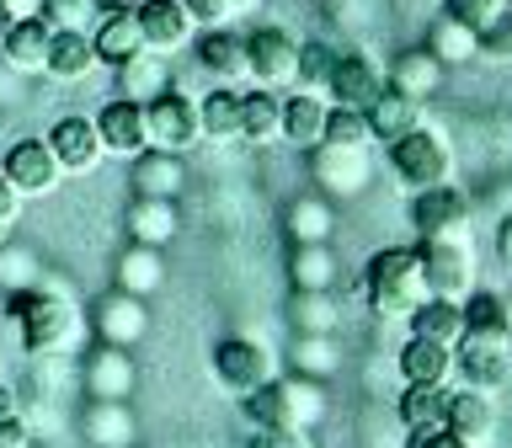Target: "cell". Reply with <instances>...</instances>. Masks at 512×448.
Returning <instances> with one entry per match:
<instances>
[{
  "instance_id": "8d00e7d4",
  "label": "cell",
  "mask_w": 512,
  "mask_h": 448,
  "mask_svg": "<svg viewBox=\"0 0 512 448\" xmlns=\"http://www.w3.org/2000/svg\"><path fill=\"white\" fill-rule=\"evenodd\" d=\"M160 278H166V267H160V246H128L123 262H118V288L123 294H155Z\"/></svg>"
},
{
  "instance_id": "ffe728a7",
  "label": "cell",
  "mask_w": 512,
  "mask_h": 448,
  "mask_svg": "<svg viewBox=\"0 0 512 448\" xmlns=\"http://www.w3.org/2000/svg\"><path fill=\"white\" fill-rule=\"evenodd\" d=\"M86 390L91 400H128L134 395V358H128V347H112L102 342L86 358Z\"/></svg>"
},
{
  "instance_id": "277c9868",
  "label": "cell",
  "mask_w": 512,
  "mask_h": 448,
  "mask_svg": "<svg viewBox=\"0 0 512 448\" xmlns=\"http://www.w3.org/2000/svg\"><path fill=\"white\" fill-rule=\"evenodd\" d=\"M422 272H427V294L432 299H448V304H464L475 294V235H443V240H422Z\"/></svg>"
},
{
  "instance_id": "d6986e66",
  "label": "cell",
  "mask_w": 512,
  "mask_h": 448,
  "mask_svg": "<svg viewBox=\"0 0 512 448\" xmlns=\"http://www.w3.org/2000/svg\"><path fill=\"white\" fill-rule=\"evenodd\" d=\"M91 48H96V64H112V70L128 59H139V54H150L134 11H102V22L91 27Z\"/></svg>"
},
{
  "instance_id": "680465c9",
  "label": "cell",
  "mask_w": 512,
  "mask_h": 448,
  "mask_svg": "<svg viewBox=\"0 0 512 448\" xmlns=\"http://www.w3.org/2000/svg\"><path fill=\"white\" fill-rule=\"evenodd\" d=\"M11 22H16V16H11L6 6H0V38H6V27H11Z\"/></svg>"
},
{
  "instance_id": "c3c4849f",
  "label": "cell",
  "mask_w": 512,
  "mask_h": 448,
  "mask_svg": "<svg viewBox=\"0 0 512 448\" xmlns=\"http://www.w3.org/2000/svg\"><path fill=\"white\" fill-rule=\"evenodd\" d=\"M32 278H38V267H32V256H27V251L0 256V283H6V288H16V294H27Z\"/></svg>"
},
{
  "instance_id": "e0dca14e",
  "label": "cell",
  "mask_w": 512,
  "mask_h": 448,
  "mask_svg": "<svg viewBox=\"0 0 512 448\" xmlns=\"http://www.w3.org/2000/svg\"><path fill=\"white\" fill-rule=\"evenodd\" d=\"M48 150L59 155L64 171H96V160H102V134H96V118H80V112H70V118H59L54 128H48Z\"/></svg>"
},
{
  "instance_id": "f5cc1de1",
  "label": "cell",
  "mask_w": 512,
  "mask_h": 448,
  "mask_svg": "<svg viewBox=\"0 0 512 448\" xmlns=\"http://www.w3.org/2000/svg\"><path fill=\"white\" fill-rule=\"evenodd\" d=\"M0 448H32V427L22 416H0Z\"/></svg>"
},
{
  "instance_id": "9c48e42d",
  "label": "cell",
  "mask_w": 512,
  "mask_h": 448,
  "mask_svg": "<svg viewBox=\"0 0 512 448\" xmlns=\"http://www.w3.org/2000/svg\"><path fill=\"white\" fill-rule=\"evenodd\" d=\"M0 176L16 187V198H48V192H59L64 166H59V155L48 150V139H22L6 150V160H0Z\"/></svg>"
},
{
  "instance_id": "d4e9b609",
  "label": "cell",
  "mask_w": 512,
  "mask_h": 448,
  "mask_svg": "<svg viewBox=\"0 0 512 448\" xmlns=\"http://www.w3.org/2000/svg\"><path fill=\"white\" fill-rule=\"evenodd\" d=\"M400 379L406 384H448L454 379V347L411 336V342L400 347Z\"/></svg>"
},
{
  "instance_id": "52a82bcc",
  "label": "cell",
  "mask_w": 512,
  "mask_h": 448,
  "mask_svg": "<svg viewBox=\"0 0 512 448\" xmlns=\"http://www.w3.org/2000/svg\"><path fill=\"white\" fill-rule=\"evenodd\" d=\"M246 75L262 91L294 86V75H299V38L288 27H256L246 38Z\"/></svg>"
},
{
  "instance_id": "9f6ffc18",
  "label": "cell",
  "mask_w": 512,
  "mask_h": 448,
  "mask_svg": "<svg viewBox=\"0 0 512 448\" xmlns=\"http://www.w3.org/2000/svg\"><path fill=\"white\" fill-rule=\"evenodd\" d=\"M496 251H502V262H512V219H502V230H496Z\"/></svg>"
},
{
  "instance_id": "484cf974",
  "label": "cell",
  "mask_w": 512,
  "mask_h": 448,
  "mask_svg": "<svg viewBox=\"0 0 512 448\" xmlns=\"http://www.w3.org/2000/svg\"><path fill=\"white\" fill-rule=\"evenodd\" d=\"M390 86L400 96H411V102H427V96L443 86V64L432 59L427 48H406V54L390 64Z\"/></svg>"
},
{
  "instance_id": "f1b7e54d",
  "label": "cell",
  "mask_w": 512,
  "mask_h": 448,
  "mask_svg": "<svg viewBox=\"0 0 512 448\" xmlns=\"http://www.w3.org/2000/svg\"><path fill=\"white\" fill-rule=\"evenodd\" d=\"M240 139L246 144H278L283 139V102L272 91L240 96Z\"/></svg>"
},
{
  "instance_id": "db71d44e",
  "label": "cell",
  "mask_w": 512,
  "mask_h": 448,
  "mask_svg": "<svg viewBox=\"0 0 512 448\" xmlns=\"http://www.w3.org/2000/svg\"><path fill=\"white\" fill-rule=\"evenodd\" d=\"M406 448H470L464 438H454L448 427H438V432H411V443Z\"/></svg>"
},
{
  "instance_id": "4316f807",
  "label": "cell",
  "mask_w": 512,
  "mask_h": 448,
  "mask_svg": "<svg viewBox=\"0 0 512 448\" xmlns=\"http://www.w3.org/2000/svg\"><path fill=\"white\" fill-rule=\"evenodd\" d=\"M176 235V198H134L128 208V240L134 246H166Z\"/></svg>"
},
{
  "instance_id": "30bf717a",
  "label": "cell",
  "mask_w": 512,
  "mask_h": 448,
  "mask_svg": "<svg viewBox=\"0 0 512 448\" xmlns=\"http://www.w3.org/2000/svg\"><path fill=\"white\" fill-rule=\"evenodd\" d=\"M454 374L464 390L496 395L502 384H512V342H475V336H464L454 347Z\"/></svg>"
},
{
  "instance_id": "44dd1931",
  "label": "cell",
  "mask_w": 512,
  "mask_h": 448,
  "mask_svg": "<svg viewBox=\"0 0 512 448\" xmlns=\"http://www.w3.org/2000/svg\"><path fill=\"white\" fill-rule=\"evenodd\" d=\"M182 155H171V150H139L134 160H128V182H134L139 198H176L182 192Z\"/></svg>"
},
{
  "instance_id": "4fadbf2b",
  "label": "cell",
  "mask_w": 512,
  "mask_h": 448,
  "mask_svg": "<svg viewBox=\"0 0 512 448\" xmlns=\"http://www.w3.org/2000/svg\"><path fill=\"white\" fill-rule=\"evenodd\" d=\"M384 86H390V75L379 70V59H368V54H342L336 59V70H331V96H336V107H358L368 112L384 96Z\"/></svg>"
},
{
  "instance_id": "b9f144b4",
  "label": "cell",
  "mask_w": 512,
  "mask_h": 448,
  "mask_svg": "<svg viewBox=\"0 0 512 448\" xmlns=\"http://www.w3.org/2000/svg\"><path fill=\"white\" fill-rule=\"evenodd\" d=\"M294 288H331L336 283V262H331V246L315 240V246H299L294 251Z\"/></svg>"
},
{
  "instance_id": "8fae6325",
  "label": "cell",
  "mask_w": 512,
  "mask_h": 448,
  "mask_svg": "<svg viewBox=\"0 0 512 448\" xmlns=\"http://www.w3.org/2000/svg\"><path fill=\"white\" fill-rule=\"evenodd\" d=\"M310 171L326 198H358V192L368 187V150H336V144H320V150H310Z\"/></svg>"
},
{
  "instance_id": "91938a15",
  "label": "cell",
  "mask_w": 512,
  "mask_h": 448,
  "mask_svg": "<svg viewBox=\"0 0 512 448\" xmlns=\"http://www.w3.org/2000/svg\"><path fill=\"white\" fill-rule=\"evenodd\" d=\"M230 6H235V11H246V6H256V0H230Z\"/></svg>"
},
{
  "instance_id": "f546056e",
  "label": "cell",
  "mask_w": 512,
  "mask_h": 448,
  "mask_svg": "<svg viewBox=\"0 0 512 448\" xmlns=\"http://www.w3.org/2000/svg\"><path fill=\"white\" fill-rule=\"evenodd\" d=\"M363 118H368V128H374V139L395 144L400 134H411V128L422 123V102H411V96H400L395 86H384V96L363 112Z\"/></svg>"
},
{
  "instance_id": "60d3db41",
  "label": "cell",
  "mask_w": 512,
  "mask_h": 448,
  "mask_svg": "<svg viewBox=\"0 0 512 448\" xmlns=\"http://www.w3.org/2000/svg\"><path fill=\"white\" fill-rule=\"evenodd\" d=\"M102 0H43V22L54 32H91L102 22Z\"/></svg>"
},
{
  "instance_id": "cb8c5ba5",
  "label": "cell",
  "mask_w": 512,
  "mask_h": 448,
  "mask_svg": "<svg viewBox=\"0 0 512 448\" xmlns=\"http://www.w3.org/2000/svg\"><path fill=\"white\" fill-rule=\"evenodd\" d=\"M198 64L219 86H235V80H246V38H235L230 27H208L198 43Z\"/></svg>"
},
{
  "instance_id": "7dc6e473",
  "label": "cell",
  "mask_w": 512,
  "mask_h": 448,
  "mask_svg": "<svg viewBox=\"0 0 512 448\" xmlns=\"http://www.w3.org/2000/svg\"><path fill=\"white\" fill-rule=\"evenodd\" d=\"M294 358H299V374H304V379H320V374H331V368H336L331 336H304Z\"/></svg>"
},
{
  "instance_id": "f6af8a7d",
  "label": "cell",
  "mask_w": 512,
  "mask_h": 448,
  "mask_svg": "<svg viewBox=\"0 0 512 448\" xmlns=\"http://www.w3.org/2000/svg\"><path fill=\"white\" fill-rule=\"evenodd\" d=\"M507 6H512V0H443V16H454L459 27H470L475 38H480V32H486Z\"/></svg>"
},
{
  "instance_id": "e575fe53",
  "label": "cell",
  "mask_w": 512,
  "mask_h": 448,
  "mask_svg": "<svg viewBox=\"0 0 512 448\" xmlns=\"http://www.w3.org/2000/svg\"><path fill=\"white\" fill-rule=\"evenodd\" d=\"M118 91L128 96V102H155L160 91H171L166 86V59L160 54H139V59H128V64H118Z\"/></svg>"
},
{
  "instance_id": "836d02e7",
  "label": "cell",
  "mask_w": 512,
  "mask_h": 448,
  "mask_svg": "<svg viewBox=\"0 0 512 448\" xmlns=\"http://www.w3.org/2000/svg\"><path fill=\"white\" fill-rule=\"evenodd\" d=\"M86 438L96 448H128L134 443V411H128V400H96L86 411Z\"/></svg>"
},
{
  "instance_id": "5bb4252c",
  "label": "cell",
  "mask_w": 512,
  "mask_h": 448,
  "mask_svg": "<svg viewBox=\"0 0 512 448\" xmlns=\"http://www.w3.org/2000/svg\"><path fill=\"white\" fill-rule=\"evenodd\" d=\"M134 22L144 32V48L160 59L176 54V48H187V38H192V16H187L182 0H139Z\"/></svg>"
},
{
  "instance_id": "9a60e30c",
  "label": "cell",
  "mask_w": 512,
  "mask_h": 448,
  "mask_svg": "<svg viewBox=\"0 0 512 448\" xmlns=\"http://www.w3.org/2000/svg\"><path fill=\"white\" fill-rule=\"evenodd\" d=\"M96 134H102V150L118 160H134L139 150H150V123H144V107L118 96L96 112Z\"/></svg>"
},
{
  "instance_id": "d590c367",
  "label": "cell",
  "mask_w": 512,
  "mask_h": 448,
  "mask_svg": "<svg viewBox=\"0 0 512 448\" xmlns=\"http://www.w3.org/2000/svg\"><path fill=\"white\" fill-rule=\"evenodd\" d=\"M198 128H203L208 144L240 139V96L235 91H208L198 102Z\"/></svg>"
},
{
  "instance_id": "1f68e13d",
  "label": "cell",
  "mask_w": 512,
  "mask_h": 448,
  "mask_svg": "<svg viewBox=\"0 0 512 448\" xmlns=\"http://www.w3.org/2000/svg\"><path fill=\"white\" fill-rule=\"evenodd\" d=\"M411 336L422 342H443V347H459L464 336V304H448V299H427L411 310Z\"/></svg>"
},
{
  "instance_id": "83f0119b",
  "label": "cell",
  "mask_w": 512,
  "mask_h": 448,
  "mask_svg": "<svg viewBox=\"0 0 512 448\" xmlns=\"http://www.w3.org/2000/svg\"><path fill=\"white\" fill-rule=\"evenodd\" d=\"M54 80H86L96 70V48H91V32H54L48 38V64H43Z\"/></svg>"
},
{
  "instance_id": "7a4b0ae2",
  "label": "cell",
  "mask_w": 512,
  "mask_h": 448,
  "mask_svg": "<svg viewBox=\"0 0 512 448\" xmlns=\"http://www.w3.org/2000/svg\"><path fill=\"white\" fill-rule=\"evenodd\" d=\"M11 315H16V331H22V347L32 352V358L75 352V342L86 336V315H80L64 294H48V288H27V294H16Z\"/></svg>"
},
{
  "instance_id": "7bdbcfd3",
  "label": "cell",
  "mask_w": 512,
  "mask_h": 448,
  "mask_svg": "<svg viewBox=\"0 0 512 448\" xmlns=\"http://www.w3.org/2000/svg\"><path fill=\"white\" fill-rule=\"evenodd\" d=\"M326 144H336V150H368V144H374V128H368V118L358 107H331Z\"/></svg>"
},
{
  "instance_id": "d6a6232c",
  "label": "cell",
  "mask_w": 512,
  "mask_h": 448,
  "mask_svg": "<svg viewBox=\"0 0 512 448\" xmlns=\"http://www.w3.org/2000/svg\"><path fill=\"white\" fill-rule=\"evenodd\" d=\"M464 336H475V342H512L507 331V299L502 294H475L464 299ZM459 336V342H464Z\"/></svg>"
},
{
  "instance_id": "11a10c76",
  "label": "cell",
  "mask_w": 512,
  "mask_h": 448,
  "mask_svg": "<svg viewBox=\"0 0 512 448\" xmlns=\"http://www.w3.org/2000/svg\"><path fill=\"white\" fill-rule=\"evenodd\" d=\"M0 6H6L16 22H22V16H43V0H0Z\"/></svg>"
},
{
  "instance_id": "3957f363",
  "label": "cell",
  "mask_w": 512,
  "mask_h": 448,
  "mask_svg": "<svg viewBox=\"0 0 512 448\" xmlns=\"http://www.w3.org/2000/svg\"><path fill=\"white\" fill-rule=\"evenodd\" d=\"M240 411L256 422V432H267V427H294V432H310L320 416H326V390H320V379H272L262 384V390H251V395H240Z\"/></svg>"
},
{
  "instance_id": "bcb514c9",
  "label": "cell",
  "mask_w": 512,
  "mask_h": 448,
  "mask_svg": "<svg viewBox=\"0 0 512 448\" xmlns=\"http://www.w3.org/2000/svg\"><path fill=\"white\" fill-rule=\"evenodd\" d=\"M475 59H496V64H512V6L496 16V22L475 38Z\"/></svg>"
},
{
  "instance_id": "ab89813d",
  "label": "cell",
  "mask_w": 512,
  "mask_h": 448,
  "mask_svg": "<svg viewBox=\"0 0 512 448\" xmlns=\"http://www.w3.org/2000/svg\"><path fill=\"white\" fill-rule=\"evenodd\" d=\"M336 219H331V203L326 198H299L288 208V235L299 240V246H315V240H331Z\"/></svg>"
},
{
  "instance_id": "74e56055",
  "label": "cell",
  "mask_w": 512,
  "mask_h": 448,
  "mask_svg": "<svg viewBox=\"0 0 512 448\" xmlns=\"http://www.w3.org/2000/svg\"><path fill=\"white\" fill-rule=\"evenodd\" d=\"M422 48L443 64V70H448V64H470V59H475V32H470V27H459L454 16H438Z\"/></svg>"
},
{
  "instance_id": "6da1fadb",
  "label": "cell",
  "mask_w": 512,
  "mask_h": 448,
  "mask_svg": "<svg viewBox=\"0 0 512 448\" xmlns=\"http://www.w3.org/2000/svg\"><path fill=\"white\" fill-rule=\"evenodd\" d=\"M363 288L379 320H411L416 304H427V272H422V251L411 246H384L368 256L363 267Z\"/></svg>"
},
{
  "instance_id": "7402d4cb",
  "label": "cell",
  "mask_w": 512,
  "mask_h": 448,
  "mask_svg": "<svg viewBox=\"0 0 512 448\" xmlns=\"http://www.w3.org/2000/svg\"><path fill=\"white\" fill-rule=\"evenodd\" d=\"M448 432H454V438H464L470 448L491 443V432H496V400L480 395V390L448 395Z\"/></svg>"
},
{
  "instance_id": "f35d334b",
  "label": "cell",
  "mask_w": 512,
  "mask_h": 448,
  "mask_svg": "<svg viewBox=\"0 0 512 448\" xmlns=\"http://www.w3.org/2000/svg\"><path fill=\"white\" fill-rule=\"evenodd\" d=\"M336 299H331V288H294V326L299 336H331L336 326Z\"/></svg>"
},
{
  "instance_id": "603a6c76",
  "label": "cell",
  "mask_w": 512,
  "mask_h": 448,
  "mask_svg": "<svg viewBox=\"0 0 512 448\" xmlns=\"http://www.w3.org/2000/svg\"><path fill=\"white\" fill-rule=\"evenodd\" d=\"M326 118H331V107L315 91H294L283 102V139L299 144V150H320L326 144Z\"/></svg>"
},
{
  "instance_id": "ac0fdd59",
  "label": "cell",
  "mask_w": 512,
  "mask_h": 448,
  "mask_svg": "<svg viewBox=\"0 0 512 448\" xmlns=\"http://www.w3.org/2000/svg\"><path fill=\"white\" fill-rule=\"evenodd\" d=\"M48 38H54V27H48L43 16H22V22H11L6 38H0V64L16 75H38L48 64Z\"/></svg>"
},
{
  "instance_id": "f907efd6",
  "label": "cell",
  "mask_w": 512,
  "mask_h": 448,
  "mask_svg": "<svg viewBox=\"0 0 512 448\" xmlns=\"http://www.w3.org/2000/svg\"><path fill=\"white\" fill-rule=\"evenodd\" d=\"M16 219H22V198H16V187L0 176V246L16 235Z\"/></svg>"
},
{
  "instance_id": "681fc988",
  "label": "cell",
  "mask_w": 512,
  "mask_h": 448,
  "mask_svg": "<svg viewBox=\"0 0 512 448\" xmlns=\"http://www.w3.org/2000/svg\"><path fill=\"white\" fill-rule=\"evenodd\" d=\"M182 6H187V16H192V27H224V22H230V16H235V6H230V0H182Z\"/></svg>"
},
{
  "instance_id": "6f0895ef",
  "label": "cell",
  "mask_w": 512,
  "mask_h": 448,
  "mask_svg": "<svg viewBox=\"0 0 512 448\" xmlns=\"http://www.w3.org/2000/svg\"><path fill=\"white\" fill-rule=\"evenodd\" d=\"M0 416H16V390H6V384H0Z\"/></svg>"
},
{
  "instance_id": "816d5d0a",
  "label": "cell",
  "mask_w": 512,
  "mask_h": 448,
  "mask_svg": "<svg viewBox=\"0 0 512 448\" xmlns=\"http://www.w3.org/2000/svg\"><path fill=\"white\" fill-rule=\"evenodd\" d=\"M256 448H315V438L310 432H294V427H267L256 438Z\"/></svg>"
},
{
  "instance_id": "ee69618b",
  "label": "cell",
  "mask_w": 512,
  "mask_h": 448,
  "mask_svg": "<svg viewBox=\"0 0 512 448\" xmlns=\"http://www.w3.org/2000/svg\"><path fill=\"white\" fill-rule=\"evenodd\" d=\"M336 59H342V54H336V48L331 43H299V91H326L331 86V70H336Z\"/></svg>"
},
{
  "instance_id": "5b68a950",
  "label": "cell",
  "mask_w": 512,
  "mask_h": 448,
  "mask_svg": "<svg viewBox=\"0 0 512 448\" xmlns=\"http://www.w3.org/2000/svg\"><path fill=\"white\" fill-rule=\"evenodd\" d=\"M390 171L400 176V187L427 192V187H443L448 176H454V155H448L443 134H432V128L416 123L411 134H400L390 144Z\"/></svg>"
},
{
  "instance_id": "ba28073f",
  "label": "cell",
  "mask_w": 512,
  "mask_h": 448,
  "mask_svg": "<svg viewBox=\"0 0 512 448\" xmlns=\"http://www.w3.org/2000/svg\"><path fill=\"white\" fill-rule=\"evenodd\" d=\"M144 123H150V144L171 155H187L192 144H203L198 128V102L182 91H160L155 102H144Z\"/></svg>"
},
{
  "instance_id": "8992f818",
  "label": "cell",
  "mask_w": 512,
  "mask_h": 448,
  "mask_svg": "<svg viewBox=\"0 0 512 448\" xmlns=\"http://www.w3.org/2000/svg\"><path fill=\"white\" fill-rule=\"evenodd\" d=\"M214 379L230 395H251L278 379V352L267 342H256V336H224L214 347Z\"/></svg>"
},
{
  "instance_id": "7c38bea8",
  "label": "cell",
  "mask_w": 512,
  "mask_h": 448,
  "mask_svg": "<svg viewBox=\"0 0 512 448\" xmlns=\"http://www.w3.org/2000/svg\"><path fill=\"white\" fill-rule=\"evenodd\" d=\"M416 230L422 240H443V235H470V203H464L459 187H427L416 192V208H411Z\"/></svg>"
},
{
  "instance_id": "4dcf8cb0",
  "label": "cell",
  "mask_w": 512,
  "mask_h": 448,
  "mask_svg": "<svg viewBox=\"0 0 512 448\" xmlns=\"http://www.w3.org/2000/svg\"><path fill=\"white\" fill-rule=\"evenodd\" d=\"M400 427L406 432H438L448 427V390L443 384H411L400 395Z\"/></svg>"
},
{
  "instance_id": "2e32d148",
  "label": "cell",
  "mask_w": 512,
  "mask_h": 448,
  "mask_svg": "<svg viewBox=\"0 0 512 448\" xmlns=\"http://www.w3.org/2000/svg\"><path fill=\"white\" fill-rule=\"evenodd\" d=\"M91 331L102 336L112 347H134L144 331H150V310H144L139 294H123V288H112V294L91 310Z\"/></svg>"
}]
</instances>
